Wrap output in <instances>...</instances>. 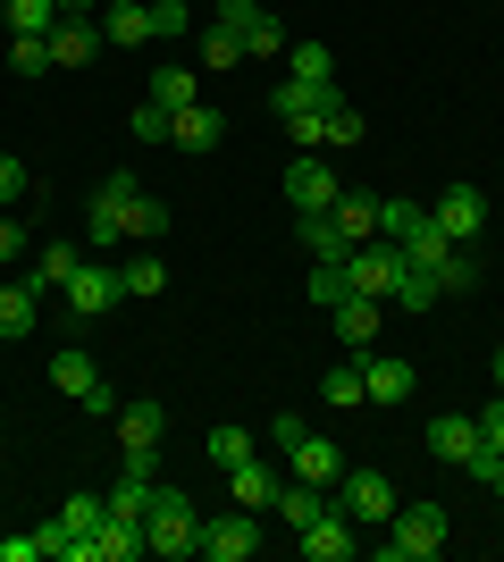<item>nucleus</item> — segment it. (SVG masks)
I'll return each mask as SVG.
<instances>
[{
    "mask_svg": "<svg viewBox=\"0 0 504 562\" xmlns=\"http://www.w3.org/2000/svg\"><path fill=\"white\" fill-rule=\"evenodd\" d=\"M144 546H152V554H168V562L202 554V513H193L177 487H152V504H144Z\"/></svg>",
    "mask_w": 504,
    "mask_h": 562,
    "instance_id": "1",
    "label": "nucleus"
},
{
    "mask_svg": "<svg viewBox=\"0 0 504 562\" xmlns=\"http://www.w3.org/2000/svg\"><path fill=\"white\" fill-rule=\"evenodd\" d=\"M395 504H404V495H395L387 470H354V462H345V479H336V513L354 520V529H387Z\"/></svg>",
    "mask_w": 504,
    "mask_h": 562,
    "instance_id": "2",
    "label": "nucleus"
},
{
    "mask_svg": "<svg viewBox=\"0 0 504 562\" xmlns=\"http://www.w3.org/2000/svg\"><path fill=\"white\" fill-rule=\"evenodd\" d=\"M437 546H446V513H437V504H395L379 554H387V562H429Z\"/></svg>",
    "mask_w": 504,
    "mask_h": 562,
    "instance_id": "3",
    "label": "nucleus"
},
{
    "mask_svg": "<svg viewBox=\"0 0 504 562\" xmlns=\"http://www.w3.org/2000/svg\"><path fill=\"white\" fill-rule=\"evenodd\" d=\"M404 244H387V235H370V244H354L345 252V278H354V294H379V303H395V285H404Z\"/></svg>",
    "mask_w": 504,
    "mask_h": 562,
    "instance_id": "4",
    "label": "nucleus"
},
{
    "mask_svg": "<svg viewBox=\"0 0 504 562\" xmlns=\"http://www.w3.org/2000/svg\"><path fill=\"white\" fill-rule=\"evenodd\" d=\"M429 453H437L446 470H480V479H488V470L504 462V453H488V446H480V420H462V412L429 420Z\"/></svg>",
    "mask_w": 504,
    "mask_h": 562,
    "instance_id": "5",
    "label": "nucleus"
},
{
    "mask_svg": "<svg viewBox=\"0 0 504 562\" xmlns=\"http://www.w3.org/2000/svg\"><path fill=\"white\" fill-rule=\"evenodd\" d=\"M51 386H59V395H76L85 403V412H119V395H110V378L93 370V352H51Z\"/></svg>",
    "mask_w": 504,
    "mask_h": 562,
    "instance_id": "6",
    "label": "nucleus"
},
{
    "mask_svg": "<svg viewBox=\"0 0 504 562\" xmlns=\"http://www.w3.org/2000/svg\"><path fill=\"white\" fill-rule=\"evenodd\" d=\"M202 554L211 562H253L261 554V513H227V520H202Z\"/></svg>",
    "mask_w": 504,
    "mask_h": 562,
    "instance_id": "7",
    "label": "nucleus"
},
{
    "mask_svg": "<svg viewBox=\"0 0 504 562\" xmlns=\"http://www.w3.org/2000/svg\"><path fill=\"white\" fill-rule=\"evenodd\" d=\"M303 538V562H354L361 554V538H354V520L336 513V504H320V520H303L294 529Z\"/></svg>",
    "mask_w": 504,
    "mask_h": 562,
    "instance_id": "8",
    "label": "nucleus"
},
{
    "mask_svg": "<svg viewBox=\"0 0 504 562\" xmlns=\"http://www.w3.org/2000/svg\"><path fill=\"white\" fill-rule=\"evenodd\" d=\"M429 218H437L446 244H471V235L488 227V193L480 186H455V193H437V202H429Z\"/></svg>",
    "mask_w": 504,
    "mask_h": 562,
    "instance_id": "9",
    "label": "nucleus"
},
{
    "mask_svg": "<svg viewBox=\"0 0 504 562\" xmlns=\"http://www.w3.org/2000/svg\"><path fill=\"white\" fill-rule=\"evenodd\" d=\"M336 193H345V186L328 177V160H320V151H294V160H287V202H294V211H328Z\"/></svg>",
    "mask_w": 504,
    "mask_h": 562,
    "instance_id": "10",
    "label": "nucleus"
},
{
    "mask_svg": "<svg viewBox=\"0 0 504 562\" xmlns=\"http://www.w3.org/2000/svg\"><path fill=\"white\" fill-rule=\"evenodd\" d=\"M135 193H144L135 177H110V186L93 193V211H85V235H93V244H119V235H126V202H135Z\"/></svg>",
    "mask_w": 504,
    "mask_h": 562,
    "instance_id": "11",
    "label": "nucleus"
},
{
    "mask_svg": "<svg viewBox=\"0 0 504 562\" xmlns=\"http://www.w3.org/2000/svg\"><path fill=\"white\" fill-rule=\"evenodd\" d=\"M412 386H421L412 361H395V352H361V395H370V403H404Z\"/></svg>",
    "mask_w": 504,
    "mask_h": 562,
    "instance_id": "12",
    "label": "nucleus"
},
{
    "mask_svg": "<svg viewBox=\"0 0 504 562\" xmlns=\"http://www.w3.org/2000/svg\"><path fill=\"white\" fill-rule=\"evenodd\" d=\"M168 143L202 160V151H219V143H227V117H219L211 101H193V110H177V117H168Z\"/></svg>",
    "mask_w": 504,
    "mask_h": 562,
    "instance_id": "13",
    "label": "nucleus"
},
{
    "mask_svg": "<svg viewBox=\"0 0 504 562\" xmlns=\"http://www.w3.org/2000/svg\"><path fill=\"white\" fill-rule=\"evenodd\" d=\"M328 319H336V345H345V352H370V336H379L387 303H379V294H345Z\"/></svg>",
    "mask_w": 504,
    "mask_h": 562,
    "instance_id": "14",
    "label": "nucleus"
},
{
    "mask_svg": "<svg viewBox=\"0 0 504 562\" xmlns=\"http://www.w3.org/2000/svg\"><path fill=\"white\" fill-rule=\"evenodd\" d=\"M119 294H126L119 269H76V278H68V311H76V319H101V311H119Z\"/></svg>",
    "mask_w": 504,
    "mask_h": 562,
    "instance_id": "15",
    "label": "nucleus"
},
{
    "mask_svg": "<svg viewBox=\"0 0 504 562\" xmlns=\"http://www.w3.org/2000/svg\"><path fill=\"white\" fill-rule=\"evenodd\" d=\"M287 479H312V487H336V479H345V453H336L328 437H303V446L287 453Z\"/></svg>",
    "mask_w": 504,
    "mask_h": 562,
    "instance_id": "16",
    "label": "nucleus"
},
{
    "mask_svg": "<svg viewBox=\"0 0 504 562\" xmlns=\"http://www.w3.org/2000/svg\"><path fill=\"white\" fill-rule=\"evenodd\" d=\"M93 50H101V25L93 18H59V25H51V68H85Z\"/></svg>",
    "mask_w": 504,
    "mask_h": 562,
    "instance_id": "17",
    "label": "nucleus"
},
{
    "mask_svg": "<svg viewBox=\"0 0 504 562\" xmlns=\"http://www.w3.org/2000/svg\"><path fill=\"white\" fill-rule=\"evenodd\" d=\"M76 269H85V252H76V244H43V252H34V269H25V285H34V294H68Z\"/></svg>",
    "mask_w": 504,
    "mask_h": 562,
    "instance_id": "18",
    "label": "nucleus"
},
{
    "mask_svg": "<svg viewBox=\"0 0 504 562\" xmlns=\"http://www.w3.org/2000/svg\"><path fill=\"white\" fill-rule=\"evenodd\" d=\"M85 546H93V562H135V554H152V546H144V520H119V513L101 520Z\"/></svg>",
    "mask_w": 504,
    "mask_h": 562,
    "instance_id": "19",
    "label": "nucleus"
},
{
    "mask_svg": "<svg viewBox=\"0 0 504 562\" xmlns=\"http://www.w3.org/2000/svg\"><path fill=\"white\" fill-rule=\"evenodd\" d=\"M294 235H303V252H312V260H345V252H354V235L336 227L328 211H294Z\"/></svg>",
    "mask_w": 504,
    "mask_h": 562,
    "instance_id": "20",
    "label": "nucleus"
},
{
    "mask_svg": "<svg viewBox=\"0 0 504 562\" xmlns=\"http://www.w3.org/2000/svg\"><path fill=\"white\" fill-rule=\"evenodd\" d=\"M227 487H236L244 513H278V487H287V479H278V470H261V462H236V470H227Z\"/></svg>",
    "mask_w": 504,
    "mask_h": 562,
    "instance_id": "21",
    "label": "nucleus"
},
{
    "mask_svg": "<svg viewBox=\"0 0 504 562\" xmlns=\"http://www.w3.org/2000/svg\"><path fill=\"white\" fill-rule=\"evenodd\" d=\"M160 403H119V446L126 453H160Z\"/></svg>",
    "mask_w": 504,
    "mask_h": 562,
    "instance_id": "22",
    "label": "nucleus"
},
{
    "mask_svg": "<svg viewBox=\"0 0 504 562\" xmlns=\"http://www.w3.org/2000/svg\"><path fill=\"white\" fill-rule=\"evenodd\" d=\"M101 43H110V50H135V43H152V9H135V0L101 9Z\"/></svg>",
    "mask_w": 504,
    "mask_h": 562,
    "instance_id": "23",
    "label": "nucleus"
},
{
    "mask_svg": "<svg viewBox=\"0 0 504 562\" xmlns=\"http://www.w3.org/2000/svg\"><path fill=\"white\" fill-rule=\"evenodd\" d=\"M328 93H336V85H303V76H278V93H269V110H278V117L294 126V117L328 110Z\"/></svg>",
    "mask_w": 504,
    "mask_h": 562,
    "instance_id": "24",
    "label": "nucleus"
},
{
    "mask_svg": "<svg viewBox=\"0 0 504 562\" xmlns=\"http://www.w3.org/2000/svg\"><path fill=\"white\" fill-rule=\"evenodd\" d=\"M328 218L345 235H354V244H370V235H379V193H336L328 202Z\"/></svg>",
    "mask_w": 504,
    "mask_h": 562,
    "instance_id": "25",
    "label": "nucleus"
},
{
    "mask_svg": "<svg viewBox=\"0 0 504 562\" xmlns=\"http://www.w3.org/2000/svg\"><path fill=\"white\" fill-rule=\"evenodd\" d=\"M144 101H160L168 117L177 110H193V101H202V85H193V68H152V93Z\"/></svg>",
    "mask_w": 504,
    "mask_h": 562,
    "instance_id": "26",
    "label": "nucleus"
},
{
    "mask_svg": "<svg viewBox=\"0 0 504 562\" xmlns=\"http://www.w3.org/2000/svg\"><path fill=\"white\" fill-rule=\"evenodd\" d=\"M34 311H43V294L34 285H0V336H34Z\"/></svg>",
    "mask_w": 504,
    "mask_h": 562,
    "instance_id": "27",
    "label": "nucleus"
},
{
    "mask_svg": "<svg viewBox=\"0 0 504 562\" xmlns=\"http://www.w3.org/2000/svg\"><path fill=\"white\" fill-rule=\"evenodd\" d=\"M320 403H336V412H361V403H370V395H361V352H354V361H336V370L320 378Z\"/></svg>",
    "mask_w": 504,
    "mask_h": 562,
    "instance_id": "28",
    "label": "nucleus"
},
{
    "mask_svg": "<svg viewBox=\"0 0 504 562\" xmlns=\"http://www.w3.org/2000/svg\"><path fill=\"white\" fill-rule=\"evenodd\" d=\"M101 520H110V495H68V504H59V529H68V546H76V538H93Z\"/></svg>",
    "mask_w": 504,
    "mask_h": 562,
    "instance_id": "29",
    "label": "nucleus"
},
{
    "mask_svg": "<svg viewBox=\"0 0 504 562\" xmlns=\"http://www.w3.org/2000/svg\"><path fill=\"white\" fill-rule=\"evenodd\" d=\"M287 76H303V85H336L328 43H287Z\"/></svg>",
    "mask_w": 504,
    "mask_h": 562,
    "instance_id": "30",
    "label": "nucleus"
},
{
    "mask_svg": "<svg viewBox=\"0 0 504 562\" xmlns=\"http://www.w3.org/2000/svg\"><path fill=\"white\" fill-rule=\"evenodd\" d=\"M0 25H9V34H51V25H59V0H9Z\"/></svg>",
    "mask_w": 504,
    "mask_h": 562,
    "instance_id": "31",
    "label": "nucleus"
},
{
    "mask_svg": "<svg viewBox=\"0 0 504 562\" xmlns=\"http://www.w3.org/2000/svg\"><path fill=\"white\" fill-rule=\"evenodd\" d=\"M0 59H9L18 76H43V68H51V34H9V43H0Z\"/></svg>",
    "mask_w": 504,
    "mask_h": 562,
    "instance_id": "32",
    "label": "nucleus"
},
{
    "mask_svg": "<svg viewBox=\"0 0 504 562\" xmlns=\"http://www.w3.org/2000/svg\"><path fill=\"white\" fill-rule=\"evenodd\" d=\"M320 143H336V151H345V143H361V110H354V101L328 93V110H320Z\"/></svg>",
    "mask_w": 504,
    "mask_h": 562,
    "instance_id": "33",
    "label": "nucleus"
},
{
    "mask_svg": "<svg viewBox=\"0 0 504 562\" xmlns=\"http://www.w3.org/2000/svg\"><path fill=\"white\" fill-rule=\"evenodd\" d=\"M244 59H287V25L269 18V9H261L253 25H244Z\"/></svg>",
    "mask_w": 504,
    "mask_h": 562,
    "instance_id": "34",
    "label": "nucleus"
},
{
    "mask_svg": "<svg viewBox=\"0 0 504 562\" xmlns=\"http://www.w3.org/2000/svg\"><path fill=\"white\" fill-rule=\"evenodd\" d=\"M160 227H168V202L135 193V202H126V235H135V244H160Z\"/></svg>",
    "mask_w": 504,
    "mask_h": 562,
    "instance_id": "35",
    "label": "nucleus"
},
{
    "mask_svg": "<svg viewBox=\"0 0 504 562\" xmlns=\"http://www.w3.org/2000/svg\"><path fill=\"white\" fill-rule=\"evenodd\" d=\"M119 278H126V294H144V303H152V294L168 285V260H160V252H135V260L119 269Z\"/></svg>",
    "mask_w": 504,
    "mask_h": 562,
    "instance_id": "36",
    "label": "nucleus"
},
{
    "mask_svg": "<svg viewBox=\"0 0 504 562\" xmlns=\"http://www.w3.org/2000/svg\"><path fill=\"white\" fill-rule=\"evenodd\" d=\"M345 294H354V278H345V260H320V269H312V303H320V311H336Z\"/></svg>",
    "mask_w": 504,
    "mask_h": 562,
    "instance_id": "37",
    "label": "nucleus"
},
{
    "mask_svg": "<svg viewBox=\"0 0 504 562\" xmlns=\"http://www.w3.org/2000/svg\"><path fill=\"white\" fill-rule=\"evenodd\" d=\"M446 294H437V278L429 269H404V285H395V311H437Z\"/></svg>",
    "mask_w": 504,
    "mask_h": 562,
    "instance_id": "38",
    "label": "nucleus"
},
{
    "mask_svg": "<svg viewBox=\"0 0 504 562\" xmlns=\"http://www.w3.org/2000/svg\"><path fill=\"white\" fill-rule=\"evenodd\" d=\"M211 462H219V470L253 462V437H244V428H227V420H219V428H211Z\"/></svg>",
    "mask_w": 504,
    "mask_h": 562,
    "instance_id": "39",
    "label": "nucleus"
},
{
    "mask_svg": "<svg viewBox=\"0 0 504 562\" xmlns=\"http://www.w3.org/2000/svg\"><path fill=\"white\" fill-rule=\"evenodd\" d=\"M186 0H152V43H186Z\"/></svg>",
    "mask_w": 504,
    "mask_h": 562,
    "instance_id": "40",
    "label": "nucleus"
},
{
    "mask_svg": "<svg viewBox=\"0 0 504 562\" xmlns=\"http://www.w3.org/2000/svg\"><path fill=\"white\" fill-rule=\"evenodd\" d=\"M202 68H244V43L227 34V25H211V34H202Z\"/></svg>",
    "mask_w": 504,
    "mask_h": 562,
    "instance_id": "41",
    "label": "nucleus"
},
{
    "mask_svg": "<svg viewBox=\"0 0 504 562\" xmlns=\"http://www.w3.org/2000/svg\"><path fill=\"white\" fill-rule=\"evenodd\" d=\"M126 135H144V143H168V110H160V101H135V117H126Z\"/></svg>",
    "mask_w": 504,
    "mask_h": 562,
    "instance_id": "42",
    "label": "nucleus"
},
{
    "mask_svg": "<svg viewBox=\"0 0 504 562\" xmlns=\"http://www.w3.org/2000/svg\"><path fill=\"white\" fill-rule=\"evenodd\" d=\"M303 437H312V420H303V412H278V420H269V446H278V453H294Z\"/></svg>",
    "mask_w": 504,
    "mask_h": 562,
    "instance_id": "43",
    "label": "nucleus"
},
{
    "mask_svg": "<svg viewBox=\"0 0 504 562\" xmlns=\"http://www.w3.org/2000/svg\"><path fill=\"white\" fill-rule=\"evenodd\" d=\"M253 18H261V0H219V9H211V25H227L236 43H244V25H253Z\"/></svg>",
    "mask_w": 504,
    "mask_h": 562,
    "instance_id": "44",
    "label": "nucleus"
},
{
    "mask_svg": "<svg viewBox=\"0 0 504 562\" xmlns=\"http://www.w3.org/2000/svg\"><path fill=\"white\" fill-rule=\"evenodd\" d=\"M471 285H480V269H471V260H446V269H437V294H471Z\"/></svg>",
    "mask_w": 504,
    "mask_h": 562,
    "instance_id": "45",
    "label": "nucleus"
},
{
    "mask_svg": "<svg viewBox=\"0 0 504 562\" xmlns=\"http://www.w3.org/2000/svg\"><path fill=\"white\" fill-rule=\"evenodd\" d=\"M0 562H43V529L34 538H0Z\"/></svg>",
    "mask_w": 504,
    "mask_h": 562,
    "instance_id": "46",
    "label": "nucleus"
},
{
    "mask_svg": "<svg viewBox=\"0 0 504 562\" xmlns=\"http://www.w3.org/2000/svg\"><path fill=\"white\" fill-rule=\"evenodd\" d=\"M480 446L504 453V403H488V412H480Z\"/></svg>",
    "mask_w": 504,
    "mask_h": 562,
    "instance_id": "47",
    "label": "nucleus"
},
{
    "mask_svg": "<svg viewBox=\"0 0 504 562\" xmlns=\"http://www.w3.org/2000/svg\"><path fill=\"white\" fill-rule=\"evenodd\" d=\"M9 260H25V227L18 218H0V269H9Z\"/></svg>",
    "mask_w": 504,
    "mask_h": 562,
    "instance_id": "48",
    "label": "nucleus"
},
{
    "mask_svg": "<svg viewBox=\"0 0 504 562\" xmlns=\"http://www.w3.org/2000/svg\"><path fill=\"white\" fill-rule=\"evenodd\" d=\"M25 193V160H9V151H0V202H18Z\"/></svg>",
    "mask_w": 504,
    "mask_h": 562,
    "instance_id": "49",
    "label": "nucleus"
},
{
    "mask_svg": "<svg viewBox=\"0 0 504 562\" xmlns=\"http://www.w3.org/2000/svg\"><path fill=\"white\" fill-rule=\"evenodd\" d=\"M59 18H93V0H59Z\"/></svg>",
    "mask_w": 504,
    "mask_h": 562,
    "instance_id": "50",
    "label": "nucleus"
},
{
    "mask_svg": "<svg viewBox=\"0 0 504 562\" xmlns=\"http://www.w3.org/2000/svg\"><path fill=\"white\" fill-rule=\"evenodd\" d=\"M488 487H496V495H504V462H496V470H488Z\"/></svg>",
    "mask_w": 504,
    "mask_h": 562,
    "instance_id": "51",
    "label": "nucleus"
},
{
    "mask_svg": "<svg viewBox=\"0 0 504 562\" xmlns=\"http://www.w3.org/2000/svg\"><path fill=\"white\" fill-rule=\"evenodd\" d=\"M496 386H504V345H496Z\"/></svg>",
    "mask_w": 504,
    "mask_h": 562,
    "instance_id": "52",
    "label": "nucleus"
},
{
    "mask_svg": "<svg viewBox=\"0 0 504 562\" xmlns=\"http://www.w3.org/2000/svg\"><path fill=\"white\" fill-rule=\"evenodd\" d=\"M0 9H9V0H0Z\"/></svg>",
    "mask_w": 504,
    "mask_h": 562,
    "instance_id": "53",
    "label": "nucleus"
}]
</instances>
